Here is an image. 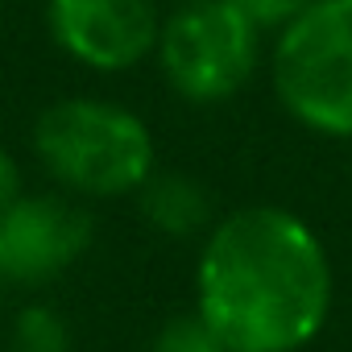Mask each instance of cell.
<instances>
[{
	"instance_id": "5",
	"label": "cell",
	"mask_w": 352,
	"mask_h": 352,
	"mask_svg": "<svg viewBox=\"0 0 352 352\" xmlns=\"http://www.w3.org/2000/svg\"><path fill=\"white\" fill-rule=\"evenodd\" d=\"M91 245V220L83 208L38 195L0 208V278L17 286H38L58 278Z\"/></svg>"
},
{
	"instance_id": "4",
	"label": "cell",
	"mask_w": 352,
	"mask_h": 352,
	"mask_svg": "<svg viewBox=\"0 0 352 352\" xmlns=\"http://www.w3.org/2000/svg\"><path fill=\"white\" fill-rule=\"evenodd\" d=\"M157 58L179 96L220 104L253 75L257 25L232 0H187L157 30Z\"/></svg>"
},
{
	"instance_id": "9",
	"label": "cell",
	"mask_w": 352,
	"mask_h": 352,
	"mask_svg": "<svg viewBox=\"0 0 352 352\" xmlns=\"http://www.w3.org/2000/svg\"><path fill=\"white\" fill-rule=\"evenodd\" d=\"M153 352H228V348L212 336V327L199 315H183L157 331Z\"/></svg>"
},
{
	"instance_id": "11",
	"label": "cell",
	"mask_w": 352,
	"mask_h": 352,
	"mask_svg": "<svg viewBox=\"0 0 352 352\" xmlns=\"http://www.w3.org/2000/svg\"><path fill=\"white\" fill-rule=\"evenodd\" d=\"M17 199V166L9 153H0V208H9Z\"/></svg>"
},
{
	"instance_id": "1",
	"label": "cell",
	"mask_w": 352,
	"mask_h": 352,
	"mask_svg": "<svg viewBox=\"0 0 352 352\" xmlns=\"http://www.w3.org/2000/svg\"><path fill=\"white\" fill-rule=\"evenodd\" d=\"M331 311L319 236L282 208H241L199 257V319L228 352H298Z\"/></svg>"
},
{
	"instance_id": "6",
	"label": "cell",
	"mask_w": 352,
	"mask_h": 352,
	"mask_svg": "<svg viewBox=\"0 0 352 352\" xmlns=\"http://www.w3.org/2000/svg\"><path fill=\"white\" fill-rule=\"evenodd\" d=\"M54 42L96 67L124 71L157 46V13L149 0H50Z\"/></svg>"
},
{
	"instance_id": "10",
	"label": "cell",
	"mask_w": 352,
	"mask_h": 352,
	"mask_svg": "<svg viewBox=\"0 0 352 352\" xmlns=\"http://www.w3.org/2000/svg\"><path fill=\"white\" fill-rule=\"evenodd\" d=\"M232 5L253 21V25H286L298 9H307L311 0H232Z\"/></svg>"
},
{
	"instance_id": "7",
	"label": "cell",
	"mask_w": 352,
	"mask_h": 352,
	"mask_svg": "<svg viewBox=\"0 0 352 352\" xmlns=\"http://www.w3.org/2000/svg\"><path fill=\"white\" fill-rule=\"evenodd\" d=\"M145 212L157 228L174 232V236H187L195 224H204V191L191 187L187 179H162L157 187L145 191Z\"/></svg>"
},
{
	"instance_id": "8",
	"label": "cell",
	"mask_w": 352,
	"mask_h": 352,
	"mask_svg": "<svg viewBox=\"0 0 352 352\" xmlns=\"http://www.w3.org/2000/svg\"><path fill=\"white\" fill-rule=\"evenodd\" d=\"M13 352H67V327L50 311L30 307L13 327Z\"/></svg>"
},
{
	"instance_id": "3",
	"label": "cell",
	"mask_w": 352,
	"mask_h": 352,
	"mask_svg": "<svg viewBox=\"0 0 352 352\" xmlns=\"http://www.w3.org/2000/svg\"><path fill=\"white\" fill-rule=\"evenodd\" d=\"M274 87L307 129L352 137V0H311L282 25Z\"/></svg>"
},
{
	"instance_id": "2",
	"label": "cell",
	"mask_w": 352,
	"mask_h": 352,
	"mask_svg": "<svg viewBox=\"0 0 352 352\" xmlns=\"http://www.w3.org/2000/svg\"><path fill=\"white\" fill-rule=\"evenodd\" d=\"M34 149L79 195H124L145 183L153 141L141 116L104 100H58L34 124Z\"/></svg>"
}]
</instances>
